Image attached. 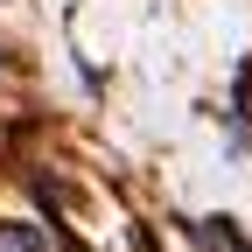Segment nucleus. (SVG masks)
Instances as JSON below:
<instances>
[{
    "label": "nucleus",
    "instance_id": "obj_1",
    "mask_svg": "<svg viewBox=\"0 0 252 252\" xmlns=\"http://www.w3.org/2000/svg\"><path fill=\"white\" fill-rule=\"evenodd\" d=\"M7 245H14V252H49V238H42L35 224H21V217L7 224Z\"/></svg>",
    "mask_w": 252,
    "mask_h": 252
},
{
    "label": "nucleus",
    "instance_id": "obj_2",
    "mask_svg": "<svg viewBox=\"0 0 252 252\" xmlns=\"http://www.w3.org/2000/svg\"><path fill=\"white\" fill-rule=\"evenodd\" d=\"M231 98H238V119H252V63H238V84H231Z\"/></svg>",
    "mask_w": 252,
    "mask_h": 252
},
{
    "label": "nucleus",
    "instance_id": "obj_3",
    "mask_svg": "<svg viewBox=\"0 0 252 252\" xmlns=\"http://www.w3.org/2000/svg\"><path fill=\"white\" fill-rule=\"evenodd\" d=\"M133 252H154V238H147V231H133Z\"/></svg>",
    "mask_w": 252,
    "mask_h": 252
}]
</instances>
